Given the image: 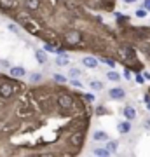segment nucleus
<instances>
[{
    "mask_svg": "<svg viewBox=\"0 0 150 157\" xmlns=\"http://www.w3.org/2000/svg\"><path fill=\"white\" fill-rule=\"evenodd\" d=\"M67 42L70 45H80L82 44V35L79 32H68L67 33Z\"/></svg>",
    "mask_w": 150,
    "mask_h": 157,
    "instance_id": "nucleus-1",
    "label": "nucleus"
},
{
    "mask_svg": "<svg viewBox=\"0 0 150 157\" xmlns=\"http://www.w3.org/2000/svg\"><path fill=\"white\" fill-rule=\"evenodd\" d=\"M58 105L60 107H63V108H68V107H72L73 105V100H72V96H68V94H60L58 96Z\"/></svg>",
    "mask_w": 150,
    "mask_h": 157,
    "instance_id": "nucleus-2",
    "label": "nucleus"
},
{
    "mask_svg": "<svg viewBox=\"0 0 150 157\" xmlns=\"http://www.w3.org/2000/svg\"><path fill=\"white\" fill-rule=\"evenodd\" d=\"M12 84H9V82H2L0 84V96L2 98H9V96H12Z\"/></svg>",
    "mask_w": 150,
    "mask_h": 157,
    "instance_id": "nucleus-3",
    "label": "nucleus"
},
{
    "mask_svg": "<svg viewBox=\"0 0 150 157\" xmlns=\"http://www.w3.org/2000/svg\"><path fill=\"white\" fill-rule=\"evenodd\" d=\"M138 49L143 52L145 58H147V59H148V63H150V39L145 40V42H141V44L138 45Z\"/></svg>",
    "mask_w": 150,
    "mask_h": 157,
    "instance_id": "nucleus-4",
    "label": "nucleus"
},
{
    "mask_svg": "<svg viewBox=\"0 0 150 157\" xmlns=\"http://www.w3.org/2000/svg\"><path fill=\"white\" fill-rule=\"evenodd\" d=\"M82 140H84V133H82V131H77V133H73V135L70 136V143H72V145H75V147L80 145V143H82Z\"/></svg>",
    "mask_w": 150,
    "mask_h": 157,
    "instance_id": "nucleus-5",
    "label": "nucleus"
},
{
    "mask_svg": "<svg viewBox=\"0 0 150 157\" xmlns=\"http://www.w3.org/2000/svg\"><path fill=\"white\" fill-rule=\"evenodd\" d=\"M82 63H84V67H87V68H96L98 67V59L93 58V56H84Z\"/></svg>",
    "mask_w": 150,
    "mask_h": 157,
    "instance_id": "nucleus-6",
    "label": "nucleus"
},
{
    "mask_svg": "<svg viewBox=\"0 0 150 157\" xmlns=\"http://www.w3.org/2000/svg\"><path fill=\"white\" fill-rule=\"evenodd\" d=\"M124 89H121V87H115V89H110V98H113V100H121V98H124Z\"/></svg>",
    "mask_w": 150,
    "mask_h": 157,
    "instance_id": "nucleus-7",
    "label": "nucleus"
},
{
    "mask_svg": "<svg viewBox=\"0 0 150 157\" xmlns=\"http://www.w3.org/2000/svg\"><path fill=\"white\" fill-rule=\"evenodd\" d=\"M25 70H23L21 67H12L11 68V75L12 77H16V78H21V77H25Z\"/></svg>",
    "mask_w": 150,
    "mask_h": 157,
    "instance_id": "nucleus-8",
    "label": "nucleus"
},
{
    "mask_svg": "<svg viewBox=\"0 0 150 157\" xmlns=\"http://www.w3.org/2000/svg\"><path fill=\"white\" fill-rule=\"evenodd\" d=\"M56 65H58V67H67V65H68V56L65 54V52L56 58Z\"/></svg>",
    "mask_w": 150,
    "mask_h": 157,
    "instance_id": "nucleus-9",
    "label": "nucleus"
},
{
    "mask_svg": "<svg viewBox=\"0 0 150 157\" xmlns=\"http://www.w3.org/2000/svg\"><path fill=\"white\" fill-rule=\"evenodd\" d=\"M124 117L129 119V121H133V119L136 117V112H134V108H133V107H126V108H124Z\"/></svg>",
    "mask_w": 150,
    "mask_h": 157,
    "instance_id": "nucleus-10",
    "label": "nucleus"
},
{
    "mask_svg": "<svg viewBox=\"0 0 150 157\" xmlns=\"http://www.w3.org/2000/svg\"><path fill=\"white\" fill-rule=\"evenodd\" d=\"M26 7L30 11H37L40 7V0H26Z\"/></svg>",
    "mask_w": 150,
    "mask_h": 157,
    "instance_id": "nucleus-11",
    "label": "nucleus"
},
{
    "mask_svg": "<svg viewBox=\"0 0 150 157\" xmlns=\"http://www.w3.org/2000/svg\"><path fill=\"white\" fill-rule=\"evenodd\" d=\"M35 58H37V61L42 63V65L47 63V54H45L44 51H37V52H35Z\"/></svg>",
    "mask_w": 150,
    "mask_h": 157,
    "instance_id": "nucleus-12",
    "label": "nucleus"
},
{
    "mask_svg": "<svg viewBox=\"0 0 150 157\" xmlns=\"http://www.w3.org/2000/svg\"><path fill=\"white\" fill-rule=\"evenodd\" d=\"M117 129H119V133H129V129H131V126H129V122H121L119 126H117Z\"/></svg>",
    "mask_w": 150,
    "mask_h": 157,
    "instance_id": "nucleus-13",
    "label": "nucleus"
},
{
    "mask_svg": "<svg viewBox=\"0 0 150 157\" xmlns=\"http://www.w3.org/2000/svg\"><path fill=\"white\" fill-rule=\"evenodd\" d=\"M89 87L93 91H100V89H103V84L98 82V80H91V82H89Z\"/></svg>",
    "mask_w": 150,
    "mask_h": 157,
    "instance_id": "nucleus-14",
    "label": "nucleus"
},
{
    "mask_svg": "<svg viewBox=\"0 0 150 157\" xmlns=\"http://www.w3.org/2000/svg\"><path fill=\"white\" fill-rule=\"evenodd\" d=\"M54 80L58 82V84H65V82H68V78L65 77V75H61V73H54Z\"/></svg>",
    "mask_w": 150,
    "mask_h": 157,
    "instance_id": "nucleus-15",
    "label": "nucleus"
},
{
    "mask_svg": "<svg viewBox=\"0 0 150 157\" xmlns=\"http://www.w3.org/2000/svg\"><path fill=\"white\" fill-rule=\"evenodd\" d=\"M108 136H106V133H103V131H98V133H94V140L96 141H105Z\"/></svg>",
    "mask_w": 150,
    "mask_h": 157,
    "instance_id": "nucleus-16",
    "label": "nucleus"
},
{
    "mask_svg": "<svg viewBox=\"0 0 150 157\" xmlns=\"http://www.w3.org/2000/svg\"><path fill=\"white\" fill-rule=\"evenodd\" d=\"M17 21H21V23L30 21V14H28V12H19V14H17Z\"/></svg>",
    "mask_w": 150,
    "mask_h": 157,
    "instance_id": "nucleus-17",
    "label": "nucleus"
},
{
    "mask_svg": "<svg viewBox=\"0 0 150 157\" xmlns=\"http://www.w3.org/2000/svg\"><path fill=\"white\" fill-rule=\"evenodd\" d=\"M93 154H94V155H108L110 150H108V148H94Z\"/></svg>",
    "mask_w": 150,
    "mask_h": 157,
    "instance_id": "nucleus-18",
    "label": "nucleus"
},
{
    "mask_svg": "<svg viewBox=\"0 0 150 157\" xmlns=\"http://www.w3.org/2000/svg\"><path fill=\"white\" fill-rule=\"evenodd\" d=\"M0 6L6 7V9H11L14 6V0H0Z\"/></svg>",
    "mask_w": 150,
    "mask_h": 157,
    "instance_id": "nucleus-19",
    "label": "nucleus"
},
{
    "mask_svg": "<svg viewBox=\"0 0 150 157\" xmlns=\"http://www.w3.org/2000/svg\"><path fill=\"white\" fill-rule=\"evenodd\" d=\"M106 77L110 78V80H113V82H117V80L121 78V75H119L117 72H108V73H106Z\"/></svg>",
    "mask_w": 150,
    "mask_h": 157,
    "instance_id": "nucleus-20",
    "label": "nucleus"
},
{
    "mask_svg": "<svg viewBox=\"0 0 150 157\" xmlns=\"http://www.w3.org/2000/svg\"><path fill=\"white\" fill-rule=\"evenodd\" d=\"M68 77H80V72H79L77 68H70V70H68Z\"/></svg>",
    "mask_w": 150,
    "mask_h": 157,
    "instance_id": "nucleus-21",
    "label": "nucleus"
},
{
    "mask_svg": "<svg viewBox=\"0 0 150 157\" xmlns=\"http://www.w3.org/2000/svg\"><path fill=\"white\" fill-rule=\"evenodd\" d=\"M40 78H42V75H40V73H32V75H30V80H32V82H40Z\"/></svg>",
    "mask_w": 150,
    "mask_h": 157,
    "instance_id": "nucleus-22",
    "label": "nucleus"
},
{
    "mask_svg": "<svg viewBox=\"0 0 150 157\" xmlns=\"http://www.w3.org/2000/svg\"><path fill=\"white\" fill-rule=\"evenodd\" d=\"M106 148L110 152H115L117 150V141H108V143H106Z\"/></svg>",
    "mask_w": 150,
    "mask_h": 157,
    "instance_id": "nucleus-23",
    "label": "nucleus"
},
{
    "mask_svg": "<svg viewBox=\"0 0 150 157\" xmlns=\"http://www.w3.org/2000/svg\"><path fill=\"white\" fill-rule=\"evenodd\" d=\"M7 28L11 30L12 33H19V28H17L16 25H12V23H11V25H9V26H7Z\"/></svg>",
    "mask_w": 150,
    "mask_h": 157,
    "instance_id": "nucleus-24",
    "label": "nucleus"
},
{
    "mask_svg": "<svg viewBox=\"0 0 150 157\" xmlns=\"http://www.w3.org/2000/svg\"><path fill=\"white\" fill-rule=\"evenodd\" d=\"M72 86H75V87H82V82H80V80H77V78H73Z\"/></svg>",
    "mask_w": 150,
    "mask_h": 157,
    "instance_id": "nucleus-25",
    "label": "nucleus"
},
{
    "mask_svg": "<svg viewBox=\"0 0 150 157\" xmlns=\"http://www.w3.org/2000/svg\"><path fill=\"white\" fill-rule=\"evenodd\" d=\"M143 7L147 9V11H150V0H145V2H143Z\"/></svg>",
    "mask_w": 150,
    "mask_h": 157,
    "instance_id": "nucleus-26",
    "label": "nucleus"
},
{
    "mask_svg": "<svg viewBox=\"0 0 150 157\" xmlns=\"http://www.w3.org/2000/svg\"><path fill=\"white\" fill-rule=\"evenodd\" d=\"M136 16H138V17H143V16H145V11H143V9H140V11H136Z\"/></svg>",
    "mask_w": 150,
    "mask_h": 157,
    "instance_id": "nucleus-27",
    "label": "nucleus"
},
{
    "mask_svg": "<svg viewBox=\"0 0 150 157\" xmlns=\"http://www.w3.org/2000/svg\"><path fill=\"white\" fill-rule=\"evenodd\" d=\"M124 2H128V4H133V2H136V0H124Z\"/></svg>",
    "mask_w": 150,
    "mask_h": 157,
    "instance_id": "nucleus-28",
    "label": "nucleus"
},
{
    "mask_svg": "<svg viewBox=\"0 0 150 157\" xmlns=\"http://www.w3.org/2000/svg\"><path fill=\"white\" fill-rule=\"evenodd\" d=\"M148 94H150V89H148Z\"/></svg>",
    "mask_w": 150,
    "mask_h": 157,
    "instance_id": "nucleus-29",
    "label": "nucleus"
}]
</instances>
